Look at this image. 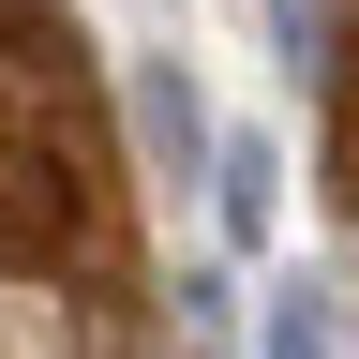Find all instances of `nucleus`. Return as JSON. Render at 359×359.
Masks as SVG:
<instances>
[{
	"instance_id": "nucleus-1",
	"label": "nucleus",
	"mask_w": 359,
	"mask_h": 359,
	"mask_svg": "<svg viewBox=\"0 0 359 359\" xmlns=\"http://www.w3.org/2000/svg\"><path fill=\"white\" fill-rule=\"evenodd\" d=\"M135 150H150V180H210V150H224L180 45H135Z\"/></svg>"
},
{
	"instance_id": "nucleus-2",
	"label": "nucleus",
	"mask_w": 359,
	"mask_h": 359,
	"mask_svg": "<svg viewBox=\"0 0 359 359\" xmlns=\"http://www.w3.org/2000/svg\"><path fill=\"white\" fill-rule=\"evenodd\" d=\"M210 224H224L240 255L285 224V150H269V135H224V150H210Z\"/></svg>"
},
{
	"instance_id": "nucleus-3",
	"label": "nucleus",
	"mask_w": 359,
	"mask_h": 359,
	"mask_svg": "<svg viewBox=\"0 0 359 359\" xmlns=\"http://www.w3.org/2000/svg\"><path fill=\"white\" fill-rule=\"evenodd\" d=\"M255 359H344V299L330 285H285V299L255 314Z\"/></svg>"
}]
</instances>
